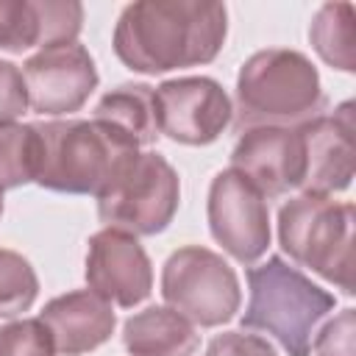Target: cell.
Listing matches in <instances>:
<instances>
[{
	"label": "cell",
	"instance_id": "cell-13",
	"mask_svg": "<svg viewBox=\"0 0 356 356\" xmlns=\"http://www.w3.org/2000/svg\"><path fill=\"white\" fill-rule=\"evenodd\" d=\"M231 170L250 181L264 197H281L300 186L303 142L298 128L259 125L239 131L231 150Z\"/></svg>",
	"mask_w": 356,
	"mask_h": 356
},
{
	"label": "cell",
	"instance_id": "cell-11",
	"mask_svg": "<svg viewBox=\"0 0 356 356\" xmlns=\"http://www.w3.org/2000/svg\"><path fill=\"white\" fill-rule=\"evenodd\" d=\"M86 286L120 309L139 306L153 289V264L134 234L103 228L89 236Z\"/></svg>",
	"mask_w": 356,
	"mask_h": 356
},
{
	"label": "cell",
	"instance_id": "cell-20",
	"mask_svg": "<svg viewBox=\"0 0 356 356\" xmlns=\"http://www.w3.org/2000/svg\"><path fill=\"white\" fill-rule=\"evenodd\" d=\"M39 295V278L31 261L8 248H0V317H17L33 306Z\"/></svg>",
	"mask_w": 356,
	"mask_h": 356
},
{
	"label": "cell",
	"instance_id": "cell-2",
	"mask_svg": "<svg viewBox=\"0 0 356 356\" xmlns=\"http://www.w3.org/2000/svg\"><path fill=\"white\" fill-rule=\"evenodd\" d=\"M325 106L320 72L312 58L289 47L253 53L236 75V128H298Z\"/></svg>",
	"mask_w": 356,
	"mask_h": 356
},
{
	"label": "cell",
	"instance_id": "cell-7",
	"mask_svg": "<svg viewBox=\"0 0 356 356\" xmlns=\"http://www.w3.org/2000/svg\"><path fill=\"white\" fill-rule=\"evenodd\" d=\"M161 298L184 320L200 328L228 323L242 306L234 267L214 250L186 245L170 253L161 270Z\"/></svg>",
	"mask_w": 356,
	"mask_h": 356
},
{
	"label": "cell",
	"instance_id": "cell-4",
	"mask_svg": "<svg viewBox=\"0 0 356 356\" xmlns=\"http://www.w3.org/2000/svg\"><path fill=\"white\" fill-rule=\"evenodd\" d=\"M42 159L36 184L64 195H100L139 147L97 120L36 122Z\"/></svg>",
	"mask_w": 356,
	"mask_h": 356
},
{
	"label": "cell",
	"instance_id": "cell-18",
	"mask_svg": "<svg viewBox=\"0 0 356 356\" xmlns=\"http://www.w3.org/2000/svg\"><path fill=\"white\" fill-rule=\"evenodd\" d=\"M309 42L314 53L339 72L356 70L353 50V6L350 3H325L317 8L309 25Z\"/></svg>",
	"mask_w": 356,
	"mask_h": 356
},
{
	"label": "cell",
	"instance_id": "cell-16",
	"mask_svg": "<svg viewBox=\"0 0 356 356\" xmlns=\"http://www.w3.org/2000/svg\"><path fill=\"white\" fill-rule=\"evenodd\" d=\"M197 342L195 325L170 306H147L122 325V345L131 356H192Z\"/></svg>",
	"mask_w": 356,
	"mask_h": 356
},
{
	"label": "cell",
	"instance_id": "cell-1",
	"mask_svg": "<svg viewBox=\"0 0 356 356\" xmlns=\"http://www.w3.org/2000/svg\"><path fill=\"white\" fill-rule=\"evenodd\" d=\"M228 36V8L200 0H139L114 25L117 58L142 75L209 64Z\"/></svg>",
	"mask_w": 356,
	"mask_h": 356
},
{
	"label": "cell",
	"instance_id": "cell-10",
	"mask_svg": "<svg viewBox=\"0 0 356 356\" xmlns=\"http://www.w3.org/2000/svg\"><path fill=\"white\" fill-rule=\"evenodd\" d=\"M28 106L42 117H64L81 111L97 89V67L81 42L42 47L22 61Z\"/></svg>",
	"mask_w": 356,
	"mask_h": 356
},
{
	"label": "cell",
	"instance_id": "cell-17",
	"mask_svg": "<svg viewBox=\"0 0 356 356\" xmlns=\"http://www.w3.org/2000/svg\"><path fill=\"white\" fill-rule=\"evenodd\" d=\"M92 120L111 125L122 136H128L136 147H150L161 134L156 122V97L153 86L147 83H120L117 89L106 92Z\"/></svg>",
	"mask_w": 356,
	"mask_h": 356
},
{
	"label": "cell",
	"instance_id": "cell-23",
	"mask_svg": "<svg viewBox=\"0 0 356 356\" xmlns=\"http://www.w3.org/2000/svg\"><path fill=\"white\" fill-rule=\"evenodd\" d=\"M28 111V89L22 70L0 58V125L14 122Z\"/></svg>",
	"mask_w": 356,
	"mask_h": 356
},
{
	"label": "cell",
	"instance_id": "cell-21",
	"mask_svg": "<svg viewBox=\"0 0 356 356\" xmlns=\"http://www.w3.org/2000/svg\"><path fill=\"white\" fill-rule=\"evenodd\" d=\"M0 356H56L53 334L39 317H22L0 325Z\"/></svg>",
	"mask_w": 356,
	"mask_h": 356
},
{
	"label": "cell",
	"instance_id": "cell-5",
	"mask_svg": "<svg viewBox=\"0 0 356 356\" xmlns=\"http://www.w3.org/2000/svg\"><path fill=\"white\" fill-rule=\"evenodd\" d=\"M353 203H339L325 195H298L278 209V242L284 253L353 295Z\"/></svg>",
	"mask_w": 356,
	"mask_h": 356
},
{
	"label": "cell",
	"instance_id": "cell-24",
	"mask_svg": "<svg viewBox=\"0 0 356 356\" xmlns=\"http://www.w3.org/2000/svg\"><path fill=\"white\" fill-rule=\"evenodd\" d=\"M206 356H278V350L259 334L225 331L206 345Z\"/></svg>",
	"mask_w": 356,
	"mask_h": 356
},
{
	"label": "cell",
	"instance_id": "cell-14",
	"mask_svg": "<svg viewBox=\"0 0 356 356\" xmlns=\"http://www.w3.org/2000/svg\"><path fill=\"white\" fill-rule=\"evenodd\" d=\"M83 6L75 0H0V50L22 53L78 42Z\"/></svg>",
	"mask_w": 356,
	"mask_h": 356
},
{
	"label": "cell",
	"instance_id": "cell-19",
	"mask_svg": "<svg viewBox=\"0 0 356 356\" xmlns=\"http://www.w3.org/2000/svg\"><path fill=\"white\" fill-rule=\"evenodd\" d=\"M42 159V139L36 122L0 125V189H17L36 184Z\"/></svg>",
	"mask_w": 356,
	"mask_h": 356
},
{
	"label": "cell",
	"instance_id": "cell-3",
	"mask_svg": "<svg viewBox=\"0 0 356 356\" xmlns=\"http://www.w3.org/2000/svg\"><path fill=\"white\" fill-rule=\"evenodd\" d=\"M245 278L250 298L242 314V328L270 334L289 356H312L314 334L334 312L337 298L281 256L248 267Z\"/></svg>",
	"mask_w": 356,
	"mask_h": 356
},
{
	"label": "cell",
	"instance_id": "cell-22",
	"mask_svg": "<svg viewBox=\"0 0 356 356\" xmlns=\"http://www.w3.org/2000/svg\"><path fill=\"white\" fill-rule=\"evenodd\" d=\"M314 356H356V312L342 309L328 320L312 342Z\"/></svg>",
	"mask_w": 356,
	"mask_h": 356
},
{
	"label": "cell",
	"instance_id": "cell-6",
	"mask_svg": "<svg viewBox=\"0 0 356 356\" xmlns=\"http://www.w3.org/2000/svg\"><path fill=\"white\" fill-rule=\"evenodd\" d=\"M181 206V178L156 150L134 153L97 195V217L106 228L134 236L161 234Z\"/></svg>",
	"mask_w": 356,
	"mask_h": 356
},
{
	"label": "cell",
	"instance_id": "cell-9",
	"mask_svg": "<svg viewBox=\"0 0 356 356\" xmlns=\"http://www.w3.org/2000/svg\"><path fill=\"white\" fill-rule=\"evenodd\" d=\"M159 134L178 145H211L234 120V103L209 75L161 81L153 89Z\"/></svg>",
	"mask_w": 356,
	"mask_h": 356
},
{
	"label": "cell",
	"instance_id": "cell-12",
	"mask_svg": "<svg viewBox=\"0 0 356 356\" xmlns=\"http://www.w3.org/2000/svg\"><path fill=\"white\" fill-rule=\"evenodd\" d=\"M303 142V178L300 195L345 192L353 181V103L345 100L334 114H317L298 125Z\"/></svg>",
	"mask_w": 356,
	"mask_h": 356
},
{
	"label": "cell",
	"instance_id": "cell-8",
	"mask_svg": "<svg viewBox=\"0 0 356 356\" xmlns=\"http://www.w3.org/2000/svg\"><path fill=\"white\" fill-rule=\"evenodd\" d=\"M206 217L214 242L239 264H253L267 253L273 236L267 197L231 167L211 178Z\"/></svg>",
	"mask_w": 356,
	"mask_h": 356
},
{
	"label": "cell",
	"instance_id": "cell-25",
	"mask_svg": "<svg viewBox=\"0 0 356 356\" xmlns=\"http://www.w3.org/2000/svg\"><path fill=\"white\" fill-rule=\"evenodd\" d=\"M0 217H3V189H0Z\"/></svg>",
	"mask_w": 356,
	"mask_h": 356
},
{
	"label": "cell",
	"instance_id": "cell-15",
	"mask_svg": "<svg viewBox=\"0 0 356 356\" xmlns=\"http://www.w3.org/2000/svg\"><path fill=\"white\" fill-rule=\"evenodd\" d=\"M39 320L53 334L58 356H83L111 339L117 314L108 300L92 289H75L44 303Z\"/></svg>",
	"mask_w": 356,
	"mask_h": 356
}]
</instances>
